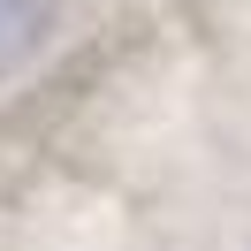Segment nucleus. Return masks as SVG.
Segmentation results:
<instances>
[{"mask_svg":"<svg viewBox=\"0 0 251 251\" xmlns=\"http://www.w3.org/2000/svg\"><path fill=\"white\" fill-rule=\"evenodd\" d=\"M53 16H61V0H0V76L38 61V46L53 38Z\"/></svg>","mask_w":251,"mask_h":251,"instance_id":"1","label":"nucleus"}]
</instances>
